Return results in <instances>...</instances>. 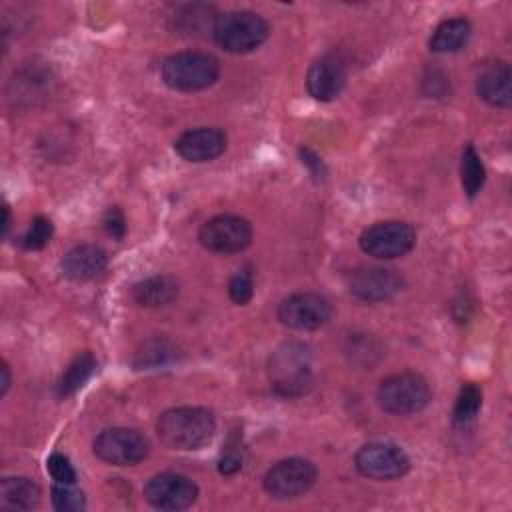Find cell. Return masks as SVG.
I'll return each mask as SVG.
<instances>
[{
  "instance_id": "1",
  "label": "cell",
  "mask_w": 512,
  "mask_h": 512,
  "mask_svg": "<svg viewBox=\"0 0 512 512\" xmlns=\"http://www.w3.org/2000/svg\"><path fill=\"white\" fill-rule=\"evenodd\" d=\"M216 432V418L202 406L168 408L156 422V434L170 450H200Z\"/></svg>"
},
{
  "instance_id": "2",
  "label": "cell",
  "mask_w": 512,
  "mask_h": 512,
  "mask_svg": "<svg viewBox=\"0 0 512 512\" xmlns=\"http://www.w3.org/2000/svg\"><path fill=\"white\" fill-rule=\"evenodd\" d=\"M270 388L282 398H300L312 384V352L304 342H284L268 358Z\"/></svg>"
},
{
  "instance_id": "3",
  "label": "cell",
  "mask_w": 512,
  "mask_h": 512,
  "mask_svg": "<svg viewBox=\"0 0 512 512\" xmlns=\"http://www.w3.org/2000/svg\"><path fill=\"white\" fill-rule=\"evenodd\" d=\"M160 74L164 84L172 90L198 92L218 80L220 62L216 56L202 50H182L162 62Z\"/></svg>"
},
{
  "instance_id": "4",
  "label": "cell",
  "mask_w": 512,
  "mask_h": 512,
  "mask_svg": "<svg viewBox=\"0 0 512 512\" xmlns=\"http://www.w3.org/2000/svg\"><path fill=\"white\" fill-rule=\"evenodd\" d=\"M270 34L268 22L252 10H230L216 16L214 42L230 54H248L262 46Z\"/></svg>"
},
{
  "instance_id": "5",
  "label": "cell",
  "mask_w": 512,
  "mask_h": 512,
  "mask_svg": "<svg viewBox=\"0 0 512 512\" xmlns=\"http://www.w3.org/2000/svg\"><path fill=\"white\" fill-rule=\"evenodd\" d=\"M378 406L392 416H410L432 400L428 380L418 372H398L384 378L376 390Z\"/></svg>"
},
{
  "instance_id": "6",
  "label": "cell",
  "mask_w": 512,
  "mask_h": 512,
  "mask_svg": "<svg viewBox=\"0 0 512 512\" xmlns=\"http://www.w3.org/2000/svg\"><path fill=\"white\" fill-rule=\"evenodd\" d=\"M416 244V230L402 220L376 222L362 230L358 246L376 260H392L408 254Z\"/></svg>"
},
{
  "instance_id": "7",
  "label": "cell",
  "mask_w": 512,
  "mask_h": 512,
  "mask_svg": "<svg viewBox=\"0 0 512 512\" xmlns=\"http://www.w3.org/2000/svg\"><path fill=\"white\" fill-rule=\"evenodd\" d=\"M318 478V468L306 458H284L268 468L262 484L268 496L276 500H292L306 494Z\"/></svg>"
},
{
  "instance_id": "8",
  "label": "cell",
  "mask_w": 512,
  "mask_h": 512,
  "mask_svg": "<svg viewBox=\"0 0 512 512\" xmlns=\"http://www.w3.org/2000/svg\"><path fill=\"white\" fill-rule=\"evenodd\" d=\"M252 224L238 214H218L198 230V242L216 254H236L252 244Z\"/></svg>"
},
{
  "instance_id": "9",
  "label": "cell",
  "mask_w": 512,
  "mask_h": 512,
  "mask_svg": "<svg viewBox=\"0 0 512 512\" xmlns=\"http://www.w3.org/2000/svg\"><path fill=\"white\" fill-rule=\"evenodd\" d=\"M94 454L112 466H134L148 456L150 444L134 428H106L92 444Z\"/></svg>"
},
{
  "instance_id": "10",
  "label": "cell",
  "mask_w": 512,
  "mask_h": 512,
  "mask_svg": "<svg viewBox=\"0 0 512 512\" xmlns=\"http://www.w3.org/2000/svg\"><path fill=\"white\" fill-rule=\"evenodd\" d=\"M356 470L370 480H396L410 472L408 454L392 442L364 444L354 456Z\"/></svg>"
},
{
  "instance_id": "11",
  "label": "cell",
  "mask_w": 512,
  "mask_h": 512,
  "mask_svg": "<svg viewBox=\"0 0 512 512\" xmlns=\"http://www.w3.org/2000/svg\"><path fill=\"white\" fill-rule=\"evenodd\" d=\"M330 316V302L316 292H296L278 304L280 324L298 332L318 330L328 324Z\"/></svg>"
},
{
  "instance_id": "12",
  "label": "cell",
  "mask_w": 512,
  "mask_h": 512,
  "mask_svg": "<svg viewBox=\"0 0 512 512\" xmlns=\"http://www.w3.org/2000/svg\"><path fill=\"white\" fill-rule=\"evenodd\" d=\"M144 498L150 506L166 512L186 510L198 498V486L192 478L178 472L154 474L144 484Z\"/></svg>"
},
{
  "instance_id": "13",
  "label": "cell",
  "mask_w": 512,
  "mask_h": 512,
  "mask_svg": "<svg viewBox=\"0 0 512 512\" xmlns=\"http://www.w3.org/2000/svg\"><path fill=\"white\" fill-rule=\"evenodd\" d=\"M404 288V278L384 266H360L348 276V290L362 302H384Z\"/></svg>"
},
{
  "instance_id": "14",
  "label": "cell",
  "mask_w": 512,
  "mask_h": 512,
  "mask_svg": "<svg viewBox=\"0 0 512 512\" xmlns=\"http://www.w3.org/2000/svg\"><path fill=\"white\" fill-rule=\"evenodd\" d=\"M226 144L228 138L220 128L198 126L182 132L174 140V150L182 160L202 164L218 158L226 150Z\"/></svg>"
},
{
  "instance_id": "15",
  "label": "cell",
  "mask_w": 512,
  "mask_h": 512,
  "mask_svg": "<svg viewBox=\"0 0 512 512\" xmlns=\"http://www.w3.org/2000/svg\"><path fill=\"white\" fill-rule=\"evenodd\" d=\"M346 84L344 64L336 56L318 58L306 72V90L314 100L332 102Z\"/></svg>"
},
{
  "instance_id": "16",
  "label": "cell",
  "mask_w": 512,
  "mask_h": 512,
  "mask_svg": "<svg viewBox=\"0 0 512 512\" xmlns=\"http://www.w3.org/2000/svg\"><path fill=\"white\" fill-rule=\"evenodd\" d=\"M108 266L106 252L96 244H80L70 248L62 262V274L74 282H88L100 276Z\"/></svg>"
},
{
  "instance_id": "17",
  "label": "cell",
  "mask_w": 512,
  "mask_h": 512,
  "mask_svg": "<svg viewBox=\"0 0 512 512\" xmlns=\"http://www.w3.org/2000/svg\"><path fill=\"white\" fill-rule=\"evenodd\" d=\"M512 74L510 66L504 60L492 62L482 68L476 78V92L478 96L494 106V108H510L512 104Z\"/></svg>"
},
{
  "instance_id": "18",
  "label": "cell",
  "mask_w": 512,
  "mask_h": 512,
  "mask_svg": "<svg viewBox=\"0 0 512 512\" xmlns=\"http://www.w3.org/2000/svg\"><path fill=\"white\" fill-rule=\"evenodd\" d=\"M178 292H180L178 280L168 274H156V276L144 278L132 286L134 302L140 306H146V308L166 306L178 298Z\"/></svg>"
},
{
  "instance_id": "19",
  "label": "cell",
  "mask_w": 512,
  "mask_h": 512,
  "mask_svg": "<svg viewBox=\"0 0 512 512\" xmlns=\"http://www.w3.org/2000/svg\"><path fill=\"white\" fill-rule=\"evenodd\" d=\"M40 502V486L24 476H6L0 482V504L8 510H32Z\"/></svg>"
},
{
  "instance_id": "20",
  "label": "cell",
  "mask_w": 512,
  "mask_h": 512,
  "mask_svg": "<svg viewBox=\"0 0 512 512\" xmlns=\"http://www.w3.org/2000/svg\"><path fill=\"white\" fill-rule=\"evenodd\" d=\"M470 34L472 24L466 18H448L434 28L428 46L436 54H452L468 44Z\"/></svg>"
},
{
  "instance_id": "21",
  "label": "cell",
  "mask_w": 512,
  "mask_h": 512,
  "mask_svg": "<svg viewBox=\"0 0 512 512\" xmlns=\"http://www.w3.org/2000/svg\"><path fill=\"white\" fill-rule=\"evenodd\" d=\"M94 370H96V360L90 352L76 354L70 360V364L64 368L62 376L58 378V384H56L58 396L66 398V396L76 394L88 382V378L94 374Z\"/></svg>"
},
{
  "instance_id": "22",
  "label": "cell",
  "mask_w": 512,
  "mask_h": 512,
  "mask_svg": "<svg viewBox=\"0 0 512 512\" xmlns=\"http://www.w3.org/2000/svg\"><path fill=\"white\" fill-rule=\"evenodd\" d=\"M460 180H462V188L464 194L468 198H474L484 182H486V168L476 152V148L472 144H468L462 152V162H460Z\"/></svg>"
},
{
  "instance_id": "23",
  "label": "cell",
  "mask_w": 512,
  "mask_h": 512,
  "mask_svg": "<svg viewBox=\"0 0 512 512\" xmlns=\"http://www.w3.org/2000/svg\"><path fill=\"white\" fill-rule=\"evenodd\" d=\"M172 360H176V348L172 342L164 340V338H152L148 342H144L140 346V350L136 352L134 358V366L138 370H150V368H158V366H166Z\"/></svg>"
},
{
  "instance_id": "24",
  "label": "cell",
  "mask_w": 512,
  "mask_h": 512,
  "mask_svg": "<svg viewBox=\"0 0 512 512\" xmlns=\"http://www.w3.org/2000/svg\"><path fill=\"white\" fill-rule=\"evenodd\" d=\"M480 406H482L480 386L474 382H466L456 396V404H454V412H452L454 424L466 426L468 422H472L476 418Z\"/></svg>"
},
{
  "instance_id": "25",
  "label": "cell",
  "mask_w": 512,
  "mask_h": 512,
  "mask_svg": "<svg viewBox=\"0 0 512 512\" xmlns=\"http://www.w3.org/2000/svg\"><path fill=\"white\" fill-rule=\"evenodd\" d=\"M50 500L58 512H74V510L86 508L84 492L78 490L76 484H58L56 482L50 490Z\"/></svg>"
},
{
  "instance_id": "26",
  "label": "cell",
  "mask_w": 512,
  "mask_h": 512,
  "mask_svg": "<svg viewBox=\"0 0 512 512\" xmlns=\"http://www.w3.org/2000/svg\"><path fill=\"white\" fill-rule=\"evenodd\" d=\"M52 236V222L46 216H34L28 232L22 238V246L26 250H42Z\"/></svg>"
},
{
  "instance_id": "27",
  "label": "cell",
  "mask_w": 512,
  "mask_h": 512,
  "mask_svg": "<svg viewBox=\"0 0 512 512\" xmlns=\"http://www.w3.org/2000/svg\"><path fill=\"white\" fill-rule=\"evenodd\" d=\"M228 294H230V300L238 306H244L252 300L254 296V278H252V272L250 268H244V270H238L230 282H228Z\"/></svg>"
},
{
  "instance_id": "28",
  "label": "cell",
  "mask_w": 512,
  "mask_h": 512,
  "mask_svg": "<svg viewBox=\"0 0 512 512\" xmlns=\"http://www.w3.org/2000/svg\"><path fill=\"white\" fill-rule=\"evenodd\" d=\"M46 470L58 484H76V470L70 460L60 452L50 454V458L46 460Z\"/></svg>"
},
{
  "instance_id": "29",
  "label": "cell",
  "mask_w": 512,
  "mask_h": 512,
  "mask_svg": "<svg viewBox=\"0 0 512 512\" xmlns=\"http://www.w3.org/2000/svg\"><path fill=\"white\" fill-rule=\"evenodd\" d=\"M104 230L108 236H112L114 240H122L124 234H126V218L122 214V210L118 206H112L106 210L104 214Z\"/></svg>"
},
{
  "instance_id": "30",
  "label": "cell",
  "mask_w": 512,
  "mask_h": 512,
  "mask_svg": "<svg viewBox=\"0 0 512 512\" xmlns=\"http://www.w3.org/2000/svg\"><path fill=\"white\" fill-rule=\"evenodd\" d=\"M242 468V456L234 450H228L220 456L218 460V472L224 474V476H230V474H236L238 470Z\"/></svg>"
},
{
  "instance_id": "31",
  "label": "cell",
  "mask_w": 512,
  "mask_h": 512,
  "mask_svg": "<svg viewBox=\"0 0 512 512\" xmlns=\"http://www.w3.org/2000/svg\"><path fill=\"white\" fill-rule=\"evenodd\" d=\"M300 154H302V162L312 170V174L314 176H324V166H322V160L312 152V150H308V148H302L300 150Z\"/></svg>"
},
{
  "instance_id": "32",
  "label": "cell",
  "mask_w": 512,
  "mask_h": 512,
  "mask_svg": "<svg viewBox=\"0 0 512 512\" xmlns=\"http://www.w3.org/2000/svg\"><path fill=\"white\" fill-rule=\"evenodd\" d=\"M0 374H2V380H0V396H4L6 392H8V388H10V368H8V364L6 362H2V366H0Z\"/></svg>"
},
{
  "instance_id": "33",
  "label": "cell",
  "mask_w": 512,
  "mask_h": 512,
  "mask_svg": "<svg viewBox=\"0 0 512 512\" xmlns=\"http://www.w3.org/2000/svg\"><path fill=\"white\" fill-rule=\"evenodd\" d=\"M10 230V208L8 204L2 206V236H6Z\"/></svg>"
}]
</instances>
